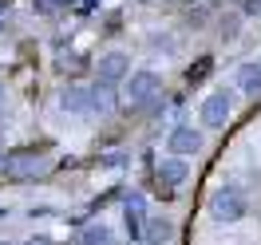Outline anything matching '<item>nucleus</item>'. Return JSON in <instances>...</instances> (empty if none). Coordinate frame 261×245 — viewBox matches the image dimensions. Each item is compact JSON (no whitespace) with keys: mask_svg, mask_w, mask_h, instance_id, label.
Listing matches in <instances>:
<instances>
[{"mask_svg":"<svg viewBox=\"0 0 261 245\" xmlns=\"http://www.w3.org/2000/svg\"><path fill=\"white\" fill-rule=\"evenodd\" d=\"M182 178H186V166H182V162H163V170H159V182L166 186V194H170V190H174ZM163 186H159V190H163Z\"/></svg>","mask_w":261,"mask_h":245,"instance_id":"obj_5","label":"nucleus"},{"mask_svg":"<svg viewBox=\"0 0 261 245\" xmlns=\"http://www.w3.org/2000/svg\"><path fill=\"white\" fill-rule=\"evenodd\" d=\"M139 217H143V202L135 198V202L127 206V226H130V233H139Z\"/></svg>","mask_w":261,"mask_h":245,"instance_id":"obj_9","label":"nucleus"},{"mask_svg":"<svg viewBox=\"0 0 261 245\" xmlns=\"http://www.w3.org/2000/svg\"><path fill=\"white\" fill-rule=\"evenodd\" d=\"M229 107H233V99L222 91V95H210L206 103H202V123L206 127H222L226 123V115H229Z\"/></svg>","mask_w":261,"mask_h":245,"instance_id":"obj_2","label":"nucleus"},{"mask_svg":"<svg viewBox=\"0 0 261 245\" xmlns=\"http://www.w3.org/2000/svg\"><path fill=\"white\" fill-rule=\"evenodd\" d=\"M154 87H159V79L150 75V71H139L135 79H130V87H127V95H130V103L139 107V103H147L150 95H154Z\"/></svg>","mask_w":261,"mask_h":245,"instance_id":"obj_3","label":"nucleus"},{"mask_svg":"<svg viewBox=\"0 0 261 245\" xmlns=\"http://www.w3.org/2000/svg\"><path fill=\"white\" fill-rule=\"evenodd\" d=\"M0 217H4V210H0Z\"/></svg>","mask_w":261,"mask_h":245,"instance_id":"obj_14","label":"nucleus"},{"mask_svg":"<svg viewBox=\"0 0 261 245\" xmlns=\"http://www.w3.org/2000/svg\"><path fill=\"white\" fill-rule=\"evenodd\" d=\"M170 233H174V226H170V222H163V217H154V222H150V245H159V241H166V237H170Z\"/></svg>","mask_w":261,"mask_h":245,"instance_id":"obj_8","label":"nucleus"},{"mask_svg":"<svg viewBox=\"0 0 261 245\" xmlns=\"http://www.w3.org/2000/svg\"><path fill=\"white\" fill-rule=\"evenodd\" d=\"M28 245H51V241H48V237H36V241H28Z\"/></svg>","mask_w":261,"mask_h":245,"instance_id":"obj_13","label":"nucleus"},{"mask_svg":"<svg viewBox=\"0 0 261 245\" xmlns=\"http://www.w3.org/2000/svg\"><path fill=\"white\" fill-rule=\"evenodd\" d=\"M83 245H107V233H103V229H87V233H83Z\"/></svg>","mask_w":261,"mask_h":245,"instance_id":"obj_10","label":"nucleus"},{"mask_svg":"<svg viewBox=\"0 0 261 245\" xmlns=\"http://www.w3.org/2000/svg\"><path fill=\"white\" fill-rule=\"evenodd\" d=\"M206 71H210V60H202L198 67H190V71H186V79H190V83H198L202 75H206Z\"/></svg>","mask_w":261,"mask_h":245,"instance_id":"obj_11","label":"nucleus"},{"mask_svg":"<svg viewBox=\"0 0 261 245\" xmlns=\"http://www.w3.org/2000/svg\"><path fill=\"white\" fill-rule=\"evenodd\" d=\"M198 147H202V139H198L190 127H182V131L170 134V154H194Z\"/></svg>","mask_w":261,"mask_h":245,"instance_id":"obj_4","label":"nucleus"},{"mask_svg":"<svg viewBox=\"0 0 261 245\" xmlns=\"http://www.w3.org/2000/svg\"><path fill=\"white\" fill-rule=\"evenodd\" d=\"M245 4V12H261V0H242Z\"/></svg>","mask_w":261,"mask_h":245,"instance_id":"obj_12","label":"nucleus"},{"mask_svg":"<svg viewBox=\"0 0 261 245\" xmlns=\"http://www.w3.org/2000/svg\"><path fill=\"white\" fill-rule=\"evenodd\" d=\"M238 83H242V91H253V95H257L261 91V67H242V71H238Z\"/></svg>","mask_w":261,"mask_h":245,"instance_id":"obj_7","label":"nucleus"},{"mask_svg":"<svg viewBox=\"0 0 261 245\" xmlns=\"http://www.w3.org/2000/svg\"><path fill=\"white\" fill-rule=\"evenodd\" d=\"M210 210H214V217H222V222H238V217L245 213V194L238 190V186H226V190L214 194Z\"/></svg>","mask_w":261,"mask_h":245,"instance_id":"obj_1","label":"nucleus"},{"mask_svg":"<svg viewBox=\"0 0 261 245\" xmlns=\"http://www.w3.org/2000/svg\"><path fill=\"white\" fill-rule=\"evenodd\" d=\"M119 75H127V56H107L103 64H99V79H119Z\"/></svg>","mask_w":261,"mask_h":245,"instance_id":"obj_6","label":"nucleus"}]
</instances>
